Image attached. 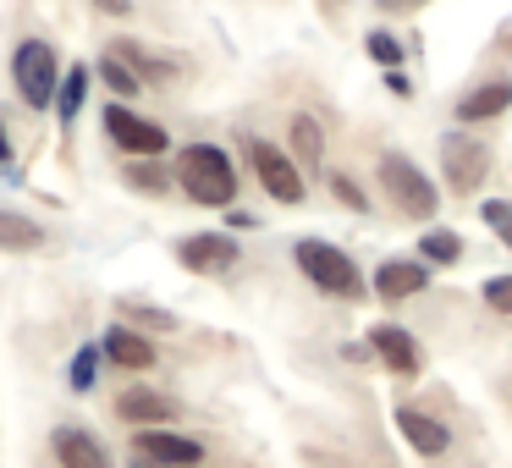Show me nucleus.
Returning a JSON list of instances; mask_svg holds the SVG:
<instances>
[{"instance_id":"obj_1","label":"nucleus","mask_w":512,"mask_h":468,"mask_svg":"<svg viewBox=\"0 0 512 468\" xmlns=\"http://www.w3.org/2000/svg\"><path fill=\"white\" fill-rule=\"evenodd\" d=\"M177 182L193 204H210V210H226L237 199V171L226 160V149L215 144H188L177 155Z\"/></svg>"},{"instance_id":"obj_2","label":"nucleus","mask_w":512,"mask_h":468,"mask_svg":"<svg viewBox=\"0 0 512 468\" xmlns=\"http://www.w3.org/2000/svg\"><path fill=\"white\" fill-rule=\"evenodd\" d=\"M12 83H17V94H23V105L50 111V105H56V89H61L56 50H50L45 39H23V45H17V56H12Z\"/></svg>"},{"instance_id":"obj_3","label":"nucleus","mask_w":512,"mask_h":468,"mask_svg":"<svg viewBox=\"0 0 512 468\" xmlns=\"http://www.w3.org/2000/svg\"><path fill=\"white\" fill-rule=\"evenodd\" d=\"M292 254H298V270H303V276H309L320 292H336V298H358V292H364V281H358V265L342 254V248L320 243V237H303Z\"/></svg>"},{"instance_id":"obj_4","label":"nucleus","mask_w":512,"mask_h":468,"mask_svg":"<svg viewBox=\"0 0 512 468\" xmlns=\"http://www.w3.org/2000/svg\"><path fill=\"white\" fill-rule=\"evenodd\" d=\"M380 188H386V199L397 204L402 215H413V221H430L435 204H441V193L430 188V177H424L408 155H380Z\"/></svg>"},{"instance_id":"obj_5","label":"nucleus","mask_w":512,"mask_h":468,"mask_svg":"<svg viewBox=\"0 0 512 468\" xmlns=\"http://www.w3.org/2000/svg\"><path fill=\"white\" fill-rule=\"evenodd\" d=\"M248 160H254L259 188H265L276 204H303V177H298V166H292L287 149L265 144V138H248Z\"/></svg>"},{"instance_id":"obj_6","label":"nucleus","mask_w":512,"mask_h":468,"mask_svg":"<svg viewBox=\"0 0 512 468\" xmlns=\"http://www.w3.org/2000/svg\"><path fill=\"white\" fill-rule=\"evenodd\" d=\"M105 133H111V144L133 160H155V155H166V144H171L166 127L144 122V116L127 111V105H105Z\"/></svg>"},{"instance_id":"obj_7","label":"nucleus","mask_w":512,"mask_h":468,"mask_svg":"<svg viewBox=\"0 0 512 468\" xmlns=\"http://www.w3.org/2000/svg\"><path fill=\"white\" fill-rule=\"evenodd\" d=\"M441 166H446V182L457 193H474L490 171V149L479 138H463V133H446L441 138Z\"/></svg>"},{"instance_id":"obj_8","label":"nucleus","mask_w":512,"mask_h":468,"mask_svg":"<svg viewBox=\"0 0 512 468\" xmlns=\"http://www.w3.org/2000/svg\"><path fill=\"white\" fill-rule=\"evenodd\" d=\"M177 259L193 270V276H226L237 265V243L226 232H199L177 248Z\"/></svg>"},{"instance_id":"obj_9","label":"nucleus","mask_w":512,"mask_h":468,"mask_svg":"<svg viewBox=\"0 0 512 468\" xmlns=\"http://www.w3.org/2000/svg\"><path fill=\"white\" fill-rule=\"evenodd\" d=\"M204 457L199 441H188V435H166V430H144L138 435V468H193Z\"/></svg>"},{"instance_id":"obj_10","label":"nucleus","mask_w":512,"mask_h":468,"mask_svg":"<svg viewBox=\"0 0 512 468\" xmlns=\"http://www.w3.org/2000/svg\"><path fill=\"white\" fill-rule=\"evenodd\" d=\"M56 457H61V468H111V452L100 446V435L78 430V424L56 430Z\"/></svg>"},{"instance_id":"obj_11","label":"nucleus","mask_w":512,"mask_h":468,"mask_svg":"<svg viewBox=\"0 0 512 468\" xmlns=\"http://www.w3.org/2000/svg\"><path fill=\"white\" fill-rule=\"evenodd\" d=\"M369 347L380 353V364H386V369H397V375H419V342H413L402 325H375Z\"/></svg>"},{"instance_id":"obj_12","label":"nucleus","mask_w":512,"mask_h":468,"mask_svg":"<svg viewBox=\"0 0 512 468\" xmlns=\"http://www.w3.org/2000/svg\"><path fill=\"white\" fill-rule=\"evenodd\" d=\"M430 287V265L424 259H391L375 270V292L380 298H413V292Z\"/></svg>"},{"instance_id":"obj_13","label":"nucleus","mask_w":512,"mask_h":468,"mask_svg":"<svg viewBox=\"0 0 512 468\" xmlns=\"http://www.w3.org/2000/svg\"><path fill=\"white\" fill-rule=\"evenodd\" d=\"M397 430L413 441V452H424V457H441L446 446H452V435H446V424H435L430 413H419V408H397Z\"/></svg>"},{"instance_id":"obj_14","label":"nucleus","mask_w":512,"mask_h":468,"mask_svg":"<svg viewBox=\"0 0 512 468\" xmlns=\"http://www.w3.org/2000/svg\"><path fill=\"white\" fill-rule=\"evenodd\" d=\"M512 105V83H479L474 94H463L457 100V122H490V116H501Z\"/></svg>"},{"instance_id":"obj_15","label":"nucleus","mask_w":512,"mask_h":468,"mask_svg":"<svg viewBox=\"0 0 512 468\" xmlns=\"http://www.w3.org/2000/svg\"><path fill=\"white\" fill-rule=\"evenodd\" d=\"M100 353L111 358V364H122V369H149V364H155V347H149L138 331H127V325H116V331H105Z\"/></svg>"},{"instance_id":"obj_16","label":"nucleus","mask_w":512,"mask_h":468,"mask_svg":"<svg viewBox=\"0 0 512 468\" xmlns=\"http://www.w3.org/2000/svg\"><path fill=\"white\" fill-rule=\"evenodd\" d=\"M116 413H122L127 424H166L171 413H177V402L160 397V391H122V397H116Z\"/></svg>"},{"instance_id":"obj_17","label":"nucleus","mask_w":512,"mask_h":468,"mask_svg":"<svg viewBox=\"0 0 512 468\" xmlns=\"http://www.w3.org/2000/svg\"><path fill=\"white\" fill-rule=\"evenodd\" d=\"M0 248H12V254H34V248H45V232H39V221H28V215L0 210Z\"/></svg>"},{"instance_id":"obj_18","label":"nucleus","mask_w":512,"mask_h":468,"mask_svg":"<svg viewBox=\"0 0 512 468\" xmlns=\"http://www.w3.org/2000/svg\"><path fill=\"white\" fill-rule=\"evenodd\" d=\"M292 149H298L303 166H320V155H325V133H320V122H314V116H292Z\"/></svg>"},{"instance_id":"obj_19","label":"nucleus","mask_w":512,"mask_h":468,"mask_svg":"<svg viewBox=\"0 0 512 468\" xmlns=\"http://www.w3.org/2000/svg\"><path fill=\"white\" fill-rule=\"evenodd\" d=\"M83 94H89V67H72L67 78H61V89H56V111H61V122H72V116L83 111Z\"/></svg>"},{"instance_id":"obj_20","label":"nucleus","mask_w":512,"mask_h":468,"mask_svg":"<svg viewBox=\"0 0 512 468\" xmlns=\"http://www.w3.org/2000/svg\"><path fill=\"white\" fill-rule=\"evenodd\" d=\"M100 78L111 83V89L122 94V100H133V94H138V72L127 67L122 56H105V61H100Z\"/></svg>"},{"instance_id":"obj_21","label":"nucleus","mask_w":512,"mask_h":468,"mask_svg":"<svg viewBox=\"0 0 512 468\" xmlns=\"http://www.w3.org/2000/svg\"><path fill=\"white\" fill-rule=\"evenodd\" d=\"M457 254H463L457 232H424V265H452Z\"/></svg>"},{"instance_id":"obj_22","label":"nucleus","mask_w":512,"mask_h":468,"mask_svg":"<svg viewBox=\"0 0 512 468\" xmlns=\"http://www.w3.org/2000/svg\"><path fill=\"white\" fill-rule=\"evenodd\" d=\"M100 347H83V353L78 358H72V391H89L94 386V380H100Z\"/></svg>"},{"instance_id":"obj_23","label":"nucleus","mask_w":512,"mask_h":468,"mask_svg":"<svg viewBox=\"0 0 512 468\" xmlns=\"http://www.w3.org/2000/svg\"><path fill=\"white\" fill-rule=\"evenodd\" d=\"M485 221L496 226V237L512 248V204H507V199H490V204H485Z\"/></svg>"},{"instance_id":"obj_24","label":"nucleus","mask_w":512,"mask_h":468,"mask_svg":"<svg viewBox=\"0 0 512 468\" xmlns=\"http://www.w3.org/2000/svg\"><path fill=\"white\" fill-rule=\"evenodd\" d=\"M369 56H375L380 67H397V61H402V45H397L391 34H380V28H375V34H369Z\"/></svg>"},{"instance_id":"obj_25","label":"nucleus","mask_w":512,"mask_h":468,"mask_svg":"<svg viewBox=\"0 0 512 468\" xmlns=\"http://www.w3.org/2000/svg\"><path fill=\"white\" fill-rule=\"evenodd\" d=\"M485 303H490V309H501V314H512V276H496V281H490V287H485Z\"/></svg>"},{"instance_id":"obj_26","label":"nucleus","mask_w":512,"mask_h":468,"mask_svg":"<svg viewBox=\"0 0 512 468\" xmlns=\"http://www.w3.org/2000/svg\"><path fill=\"white\" fill-rule=\"evenodd\" d=\"M127 182H133V188H144V193H166V177H160L155 166H133V171H127Z\"/></svg>"},{"instance_id":"obj_27","label":"nucleus","mask_w":512,"mask_h":468,"mask_svg":"<svg viewBox=\"0 0 512 468\" xmlns=\"http://www.w3.org/2000/svg\"><path fill=\"white\" fill-rule=\"evenodd\" d=\"M331 188H336V199H342V204H353V210H369V199H364V193H358L347 177H331Z\"/></svg>"},{"instance_id":"obj_28","label":"nucleus","mask_w":512,"mask_h":468,"mask_svg":"<svg viewBox=\"0 0 512 468\" xmlns=\"http://www.w3.org/2000/svg\"><path fill=\"white\" fill-rule=\"evenodd\" d=\"M94 6H100L105 17H127V12H133V0H94Z\"/></svg>"},{"instance_id":"obj_29","label":"nucleus","mask_w":512,"mask_h":468,"mask_svg":"<svg viewBox=\"0 0 512 468\" xmlns=\"http://www.w3.org/2000/svg\"><path fill=\"white\" fill-rule=\"evenodd\" d=\"M380 12H413V6H424V0H375Z\"/></svg>"},{"instance_id":"obj_30","label":"nucleus","mask_w":512,"mask_h":468,"mask_svg":"<svg viewBox=\"0 0 512 468\" xmlns=\"http://www.w3.org/2000/svg\"><path fill=\"white\" fill-rule=\"evenodd\" d=\"M6 160H12V144H6V127H0V166H6Z\"/></svg>"}]
</instances>
